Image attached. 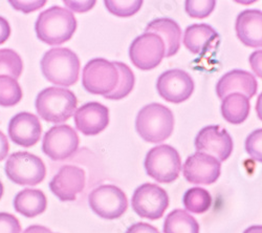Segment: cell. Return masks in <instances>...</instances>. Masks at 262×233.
<instances>
[{"mask_svg":"<svg viewBox=\"0 0 262 233\" xmlns=\"http://www.w3.org/2000/svg\"><path fill=\"white\" fill-rule=\"evenodd\" d=\"M76 30L77 19L75 15L58 6L42 12L35 24L37 37L49 46H60L70 41Z\"/></svg>","mask_w":262,"mask_h":233,"instance_id":"obj_1","label":"cell"},{"mask_svg":"<svg viewBox=\"0 0 262 233\" xmlns=\"http://www.w3.org/2000/svg\"><path fill=\"white\" fill-rule=\"evenodd\" d=\"M40 66L43 76L56 86L72 87L79 79L80 59L70 49H51L42 57Z\"/></svg>","mask_w":262,"mask_h":233,"instance_id":"obj_2","label":"cell"},{"mask_svg":"<svg viewBox=\"0 0 262 233\" xmlns=\"http://www.w3.org/2000/svg\"><path fill=\"white\" fill-rule=\"evenodd\" d=\"M136 129L146 142H164L172 135L174 130L173 113L163 104L150 103L139 112Z\"/></svg>","mask_w":262,"mask_h":233,"instance_id":"obj_3","label":"cell"},{"mask_svg":"<svg viewBox=\"0 0 262 233\" xmlns=\"http://www.w3.org/2000/svg\"><path fill=\"white\" fill-rule=\"evenodd\" d=\"M35 105L38 115L43 120L59 124L74 116L78 100L72 91L52 87L38 94Z\"/></svg>","mask_w":262,"mask_h":233,"instance_id":"obj_4","label":"cell"},{"mask_svg":"<svg viewBox=\"0 0 262 233\" xmlns=\"http://www.w3.org/2000/svg\"><path fill=\"white\" fill-rule=\"evenodd\" d=\"M144 165L149 177L164 184L176 181L182 171L180 154L170 145H160L151 148L146 156Z\"/></svg>","mask_w":262,"mask_h":233,"instance_id":"obj_5","label":"cell"},{"mask_svg":"<svg viewBox=\"0 0 262 233\" xmlns=\"http://www.w3.org/2000/svg\"><path fill=\"white\" fill-rule=\"evenodd\" d=\"M5 171L13 183L24 186H36L45 180L47 175L43 161L27 152L11 155L7 160Z\"/></svg>","mask_w":262,"mask_h":233,"instance_id":"obj_6","label":"cell"},{"mask_svg":"<svg viewBox=\"0 0 262 233\" xmlns=\"http://www.w3.org/2000/svg\"><path fill=\"white\" fill-rule=\"evenodd\" d=\"M119 82V72L114 62L96 58L86 63L82 73V86L91 94L106 96Z\"/></svg>","mask_w":262,"mask_h":233,"instance_id":"obj_7","label":"cell"},{"mask_svg":"<svg viewBox=\"0 0 262 233\" xmlns=\"http://www.w3.org/2000/svg\"><path fill=\"white\" fill-rule=\"evenodd\" d=\"M135 213L144 219H161L169 206V196L157 184L145 183L138 187L131 200Z\"/></svg>","mask_w":262,"mask_h":233,"instance_id":"obj_8","label":"cell"},{"mask_svg":"<svg viewBox=\"0 0 262 233\" xmlns=\"http://www.w3.org/2000/svg\"><path fill=\"white\" fill-rule=\"evenodd\" d=\"M89 204L97 216L106 220L121 218L128 208L126 195L115 185H101L94 189L89 197Z\"/></svg>","mask_w":262,"mask_h":233,"instance_id":"obj_9","label":"cell"},{"mask_svg":"<svg viewBox=\"0 0 262 233\" xmlns=\"http://www.w3.org/2000/svg\"><path fill=\"white\" fill-rule=\"evenodd\" d=\"M129 57L136 68L142 71L154 70L165 57V45L158 35L144 33L133 41Z\"/></svg>","mask_w":262,"mask_h":233,"instance_id":"obj_10","label":"cell"},{"mask_svg":"<svg viewBox=\"0 0 262 233\" xmlns=\"http://www.w3.org/2000/svg\"><path fill=\"white\" fill-rule=\"evenodd\" d=\"M78 134L67 124L53 126L42 141L43 153L53 161H63L71 158L78 151Z\"/></svg>","mask_w":262,"mask_h":233,"instance_id":"obj_11","label":"cell"},{"mask_svg":"<svg viewBox=\"0 0 262 233\" xmlns=\"http://www.w3.org/2000/svg\"><path fill=\"white\" fill-rule=\"evenodd\" d=\"M198 153L214 157L220 162L228 160L233 152V140L230 134L220 125L204 127L195 138Z\"/></svg>","mask_w":262,"mask_h":233,"instance_id":"obj_12","label":"cell"},{"mask_svg":"<svg viewBox=\"0 0 262 233\" xmlns=\"http://www.w3.org/2000/svg\"><path fill=\"white\" fill-rule=\"evenodd\" d=\"M157 90L164 100L179 104L192 96L194 82L191 76L183 70H169L159 77Z\"/></svg>","mask_w":262,"mask_h":233,"instance_id":"obj_13","label":"cell"},{"mask_svg":"<svg viewBox=\"0 0 262 233\" xmlns=\"http://www.w3.org/2000/svg\"><path fill=\"white\" fill-rule=\"evenodd\" d=\"M86 184V175L82 168L65 165L50 182L51 192L62 202H71L77 199Z\"/></svg>","mask_w":262,"mask_h":233,"instance_id":"obj_14","label":"cell"},{"mask_svg":"<svg viewBox=\"0 0 262 233\" xmlns=\"http://www.w3.org/2000/svg\"><path fill=\"white\" fill-rule=\"evenodd\" d=\"M221 162L204 153H195L190 156L183 166L185 179L189 183L198 185L215 183L221 176Z\"/></svg>","mask_w":262,"mask_h":233,"instance_id":"obj_15","label":"cell"},{"mask_svg":"<svg viewBox=\"0 0 262 233\" xmlns=\"http://www.w3.org/2000/svg\"><path fill=\"white\" fill-rule=\"evenodd\" d=\"M77 130L85 136H96L109 124V110L99 102L82 105L74 115Z\"/></svg>","mask_w":262,"mask_h":233,"instance_id":"obj_16","label":"cell"},{"mask_svg":"<svg viewBox=\"0 0 262 233\" xmlns=\"http://www.w3.org/2000/svg\"><path fill=\"white\" fill-rule=\"evenodd\" d=\"M8 131L11 140L15 144L28 148L40 141L42 126L37 116L24 112L11 119Z\"/></svg>","mask_w":262,"mask_h":233,"instance_id":"obj_17","label":"cell"},{"mask_svg":"<svg viewBox=\"0 0 262 233\" xmlns=\"http://www.w3.org/2000/svg\"><path fill=\"white\" fill-rule=\"evenodd\" d=\"M257 91L256 78L251 73L243 70H233L225 74L216 86L217 96L222 100L231 94H242L250 100L256 95Z\"/></svg>","mask_w":262,"mask_h":233,"instance_id":"obj_18","label":"cell"},{"mask_svg":"<svg viewBox=\"0 0 262 233\" xmlns=\"http://www.w3.org/2000/svg\"><path fill=\"white\" fill-rule=\"evenodd\" d=\"M235 30L237 37L249 48L262 46V13L258 10H246L237 16Z\"/></svg>","mask_w":262,"mask_h":233,"instance_id":"obj_19","label":"cell"},{"mask_svg":"<svg viewBox=\"0 0 262 233\" xmlns=\"http://www.w3.org/2000/svg\"><path fill=\"white\" fill-rule=\"evenodd\" d=\"M146 33L158 35L165 45V57L169 58L176 55L182 42V30L177 21L171 18H159L146 27Z\"/></svg>","mask_w":262,"mask_h":233,"instance_id":"obj_20","label":"cell"},{"mask_svg":"<svg viewBox=\"0 0 262 233\" xmlns=\"http://www.w3.org/2000/svg\"><path fill=\"white\" fill-rule=\"evenodd\" d=\"M220 39L217 32L207 24L192 25L188 27L184 34V46L192 54L204 55L215 41Z\"/></svg>","mask_w":262,"mask_h":233,"instance_id":"obj_21","label":"cell"},{"mask_svg":"<svg viewBox=\"0 0 262 233\" xmlns=\"http://www.w3.org/2000/svg\"><path fill=\"white\" fill-rule=\"evenodd\" d=\"M47 207V197L38 189H24L14 199L15 210L27 218H35L43 214Z\"/></svg>","mask_w":262,"mask_h":233,"instance_id":"obj_22","label":"cell"},{"mask_svg":"<svg viewBox=\"0 0 262 233\" xmlns=\"http://www.w3.org/2000/svg\"><path fill=\"white\" fill-rule=\"evenodd\" d=\"M251 112L250 100L242 94H231L222 103V114L224 119L231 124L244 123Z\"/></svg>","mask_w":262,"mask_h":233,"instance_id":"obj_23","label":"cell"},{"mask_svg":"<svg viewBox=\"0 0 262 233\" xmlns=\"http://www.w3.org/2000/svg\"><path fill=\"white\" fill-rule=\"evenodd\" d=\"M164 233H200V224L187 211L176 209L165 220Z\"/></svg>","mask_w":262,"mask_h":233,"instance_id":"obj_24","label":"cell"},{"mask_svg":"<svg viewBox=\"0 0 262 233\" xmlns=\"http://www.w3.org/2000/svg\"><path fill=\"white\" fill-rule=\"evenodd\" d=\"M183 203L185 208L192 214H205L212 205V197L206 189L194 187L187 190Z\"/></svg>","mask_w":262,"mask_h":233,"instance_id":"obj_25","label":"cell"},{"mask_svg":"<svg viewBox=\"0 0 262 233\" xmlns=\"http://www.w3.org/2000/svg\"><path fill=\"white\" fill-rule=\"evenodd\" d=\"M114 63L119 72V82L117 84L116 89L111 94H108L104 97L105 99H109V100H121L127 97L131 92H133L136 78H135L134 72L131 71L130 68L127 65H125V63L119 62V61Z\"/></svg>","mask_w":262,"mask_h":233,"instance_id":"obj_26","label":"cell"},{"mask_svg":"<svg viewBox=\"0 0 262 233\" xmlns=\"http://www.w3.org/2000/svg\"><path fill=\"white\" fill-rule=\"evenodd\" d=\"M21 99L23 91L17 80L8 76H0V107H14Z\"/></svg>","mask_w":262,"mask_h":233,"instance_id":"obj_27","label":"cell"},{"mask_svg":"<svg viewBox=\"0 0 262 233\" xmlns=\"http://www.w3.org/2000/svg\"><path fill=\"white\" fill-rule=\"evenodd\" d=\"M24 71L21 57L13 50H0V76H8L17 80Z\"/></svg>","mask_w":262,"mask_h":233,"instance_id":"obj_28","label":"cell"},{"mask_svg":"<svg viewBox=\"0 0 262 233\" xmlns=\"http://www.w3.org/2000/svg\"><path fill=\"white\" fill-rule=\"evenodd\" d=\"M106 9L115 16L118 17H131L136 15L142 8L143 2L142 0H107L104 3Z\"/></svg>","mask_w":262,"mask_h":233,"instance_id":"obj_29","label":"cell"},{"mask_svg":"<svg viewBox=\"0 0 262 233\" xmlns=\"http://www.w3.org/2000/svg\"><path fill=\"white\" fill-rule=\"evenodd\" d=\"M216 6L214 0H200V2H195V0H188L185 3V9L187 14L192 18H199L203 19L212 14Z\"/></svg>","mask_w":262,"mask_h":233,"instance_id":"obj_30","label":"cell"},{"mask_svg":"<svg viewBox=\"0 0 262 233\" xmlns=\"http://www.w3.org/2000/svg\"><path fill=\"white\" fill-rule=\"evenodd\" d=\"M261 137H262V131L261 129L253 132L246 141V150L247 153L256 161L261 162L262 156H261Z\"/></svg>","mask_w":262,"mask_h":233,"instance_id":"obj_31","label":"cell"},{"mask_svg":"<svg viewBox=\"0 0 262 233\" xmlns=\"http://www.w3.org/2000/svg\"><path fill=\"white\" fill-rule=\"evenodd\" d=\"M0 233H21V225L11 214L0 213Z\"/></svg>","mask_w":262,"mask_h":233,"instance_id":"obj_32","label":"cell"},{"mask_svg":"<svg viewBox=\"0 0 262 233\" xmlns=\"http://www.w3.org/2000/svg\"><path fill=\"white\" fill-rule=\"evenodd\" d=\"M14 9L23 11L24 13H30L39 10L46 5V2H10Z\"/></svg>","mask_w":262,"mask_h":233,"instance_id":"obj_33","label":"cell"},{"mask_svg":"<svg viewBox=\"0 0 262 233\" xmlns=\"http://www.w3.org/2000/svg\"><path fill=\"white\" fill-rule=\"evenodd\" d=\"M126 233H160L159 230L147 223H136L131 225Z\"/></svg>","mask_w":262,"mask_h":233,"instance_id":"obj_34","label":"cell"},{"mask_svg":"<svg viewBox=\"0 0 262 233\" xmlns=\"http://www.w3.org/2000/svg\"><path fill=\"white\" fill-rule=\"evenodd\" d=\"M64 5H67L71 10L75 12L83 13L93 9L96 5V2H64Z\"/></svg>","mask_w":262,"mask_h":233,"instance_id":"obj_35","label":"cell"},{"mask_svg":"<svg viewBox=\"0 0 262 233\" xmlns=\"http://www.w3.org/2000/svg\"><path fill=\"white\" fill-rule=\"evenodd\" d=\"M11 35V27L8 20L0 16V46L4 45Z\"/></svg>","mask_w":262,"mask_h":233,"instance_id":"obj_36","label":"cell"},{"mask_svg":"<svg viewBox=\"0 0 262 233\" xmlns=\"http://www.w3.org/2000/svg\"><path fill=\"white\" fill-rule=\"evenodd\" d=\"M9 150H10V145H9L8 138L2 131H0V162L7 158L9 154Z\"/></svg>","mask_w":262,"mask_h":233,"instance_id":"obj_37","label":"cell"},{"mask_svg":"<svg viewBox=\"0 0 262 233\" xmlns=\"http://www.w3.org/2000/svg\"><path fill=\"white\" fill-rule=\"evenodd\" d=\"M250 62L252 65L253 70L255 71L256 75L261 78V51L255 52L254 54H252V56L250 57Z\"/></svg>","mask_w":262,"mask_h":233,"instance_id":"obj_38","label":"cell"},{"mask_svg":"<svg viewBox=\"0 0 262 233\" xmlns=\"http://www.w3.org/2000/svg\"><path fill=\"white\" fill-rule=\"evenodd\" d=\"M24 233H52V231L45 227V226H40V225H33L27 228Z\"/></svg>","mask_w":262,"mask_h":233,"instance_id":"obj_39","label":"cell"},{"mask_svg":"<svg viewBox=\"0 0 262 233\" xmlns=\"http://www.w3.org/2000/svg\"><path fill=\"white\" fill-rule=\"evenodd\" d=\"M244 233H262V227L260 225H255L248 228Z\"/></svg>","mask_w":262,"mask_h":233,"instance_id":"obj_40","label":"cell"},{"mask_svg":"<svg viewBox=\"0 0 262 233\" xmlns=\"http://www.w3.org/2000/svg\"><path fill=\"white\" fill-rule=\"evenodd\" d=\"M3 196H4V185H3L2 181H0V200H2Z\"/></svg>","mask_w":262,"mask_h":233,"instance_id":"obj_41","label":"cell"}]
</instances>
